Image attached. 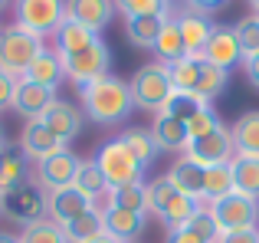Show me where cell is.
<instances>
[{
	"label": "cell",
	"mask_w": 259,
	"mask_h": 243,
	"mask_svg": "<svg viewBox=\"0 0 259 243\" xmlns=\"http://www.w3.org/2000/svg\"><path fill=\"white\" fill-rule=\"evenodd\" d=\"M230 171H233V187L246 197L259 200V158H246V154H233L230 161Z\"/></svg>",
	"instance_id": "cell-26"
},
{
	"label": "cell",
	"mask_w": 259,
	"mask_h": 243,
	"mask_svg": "<svg viewBox=\"0 0 259 243\" xmlns=\"http://www.w3.org/2000/svg\"><path fill=\"white\" fill-rule=\"evenodd\" d=\"M115 17V4L112 0H66V20L85 26L99 36Z\"/></svg>",
	"instance_id": "cell-14"
},
{
	"label": "cell",
	"mask_w": 259,
	"mask_h": 243,
	"mask_svg": "<svg viewBox=\"0 0 259 243\" xmlns=\"http://www.w3.org/2000/svg\"><path fill=\"white\" fill-rule=\"evenodd\" d=\"M79 165H82V158H76L69 148H63V151H56V154H50V158L36 161V184L43 187L46 194L63 191V187H72Z\"/></svg>",
	"instance_id": "cell-10"
},
{
	"label": "cell",
	"mask_w": 259,
	"mask_h": 243,
	"mask_svg": "<svg viewBox=\"0 0 259 243\" xmlns=\"http://www.w3.org/2000/svg\"><path fill=\"white\" fill-rule=\"evenodd\" d=\"M207 211L213 214V220H217V227H220V233L256 230V220H259V200L246 197V194H240V191H233V194H227V197L213 200Z\"/></svg>",
	"instance_id": "cell-7"
},
{
	"label": "cell",
	"mask_w": 259,
	"mask_h": 243,
	"mask_svg": "<svg viewBox=\"0 0 259 243\" xmlns=\"http://www.w3.org/2000/svg\"><path fill=\"white\" fill-rule=\"evenodd\" d=\"M115 10L125 13V20L132 17H171L174 7L171 0H112Z\"/></svg>",
	"instance_id": "cell-35"
},
{
	"label": "cell",
	"mask_w": 259,
	"mask_h": 243,
	"mask_svg": "<svg viewBox=\"0 0 259 243\" xmlns=\"http://www.w3.org/2000/svg\"><path fill=\"white\" fill-rule=\"evenodd\" d=\"M85 211H92V200H89L82 191H76V187H63V191L46 194V217L59 227H66L69 220L82 217Z\"/></svg>",
	"instance_id": "cell-15"
},
{
	"label": "cell",
	"mask_w": 259,
	"mask_h": 243,
	"mask_svg": "<svg viewBox=\"0 0 259 243\" xmlns=\"http://www.w3.org/2000/svg\"><path fill=\"white\" fill-rule=\"evenodd\" d=\"M151 135H154V141H158L161 151H187V145H190L187 125H184L181 118L164 115V112H158V115H154Z\"/></svg>",
	"instance_id": "cell-22"
},
{
	"label": "cell",
	"mask_w": 259,
	"mask_h": 243,
	"mask_svg": "<svg viewBox=\"0 0 259 243\" xmlns=\"http://www.w3.org/2000/svg\"><path fill=\"white\" fill-rule=\"evenodd\" d=\"M187 230H194L197 237H200L203 243H217V237H220V227H217V220H213V214L210 211H197L194 214V220L187 224Z\"/></svg>",
	"instance_id": "cell-41"
},
{
	"label": "cell",
	"mask_w": 259,
	"mask_h": 243,
	"mask_svg": "<svg viewBox=\"0 0 259 243\" xmlns=\"http://www.w3.org/2000/svg\"><path fill=\"white\" fill-rule=\"evenodd\" d=\"M4 214L26 227L39 224V220H46V191L39 184H33V181L13 187V191L4 194Z\"/></svg>",
	"instance_id": "cell-9"
},
{
	"label": "cell",
	"mask_w": 259,
	"mask_h": 243,
	"mask_svg": "<svg viewBox=\"0 0 259 243\" xmlns=\"http://www.w3.org/2000/svg\"><path fill=\"white\" fill-rule=\"evenodd\" d=\"M53 102H56V89H46V86L26 83V79H20V83H17V92H13V109H17L26 122L43 118L46 109H50Z\"/></svg>",
	"instance_id": "cell-17"
},
{
	"label": "cell",
	"mask_w": 259,
	"mask_h": 243,
	"mask_svg": "<svg viewBox=\"0 0 259 243\" xmlns=\"http://www.w3.org/2000/svg\"><path fill=\"white\" fill-rule=\"evenodd\" d=\"M154 53H158V63H177V59L187 56V46H184V36H181V26H177V13L164 20L158 33V43H154Z\"/></svg>",
	"instance_id": "cell-25"
},
{
	"label": "cell",
	"mask_w": 259,
	"mask_h": 243,
	"mask_svg": "<svg viewBox=\"0 0 259 243\" xmlns=\"http://www.w3.org/2000/svg\"><path fill=\"white\" fill-rule=\"evenodd\" d=\"M13 92H17V79L0 72V112L4 109H13Z\"/></svg>",
	"instance_id": "cell-42"
},
{
	"label": "cell",
	"mask_w": 259,
	"mask_h": 243,
	"mask_svg": "<svg viewBox=\"0 0 259 243\" xmlns=\"http://www.w3.org/2000/svg\"><path fill=\"white\" fill-rule=\"evenodd\" d=\"M43 53V39L33 36L30 30H23V26H7V30H0V72H7V76L13 79H23V72L30 69V63Z\"/></svg>",
	"instance_id": "cell-4"
},
{
	"label": "cell",
	"mask_w": 259,
	"mask_h": 243,
	"mask_svg": "<svg viewBox=\"0 0 259 243\" xmlns=\"http://www.w3.org/2000/svg\"><path fill=\"white\" fill-rule=\"evenodd\" d=\"M0 214H4V194H0Z\"/></svg>",
	"instance_id": "cell-50"
},
{
	"label": "cell",
	"mask_w": 259,
	"mask_h": 243,
	"mask_svg": "<svg viewBox=\"0 0 259 243\" xmlns=\"http://www.w3.org/2000/svg\"><path fill=\"white\" fill-rule=\"evenodd\" d=\"M246 4H249V7H253V10L259 13V0H246Z\"/></svg>",
	"instance_id": "cell-49"
},
{
	"label": "cell",
	"mask_w": 259,
	"mask_h": 243,
	"mask_svg": "<svg viewBox=\"0 0 259 243\" xmlns=\"http://www.w3.org/2000/svg\"><path fill=\"white\" fill-rule=\"evenodd\" d=\"M128 89H132L135 109L154 112V115H158V112L167 105V99L174 96V86H171V76H167V66L164 63H148V66H141V69L132 76Z\"/></svg>",
	"instance_id": "cell-3"
},
{
	"label": "cell",
	"mask_w": 259,
	"mask_h": 243,
	"mask_svg": "<svg viewBox=\"0 0 259 243\" xmlns=\"http://www.w3.org/2000/svg\"><path fill=\"white\" fill-rule=\"evenodd\" d=\"M164 243H203L200 237H197L194 230H187V227H181V230H171L167 233V240Z\"/></svg>",
	"instance_id": "cell-45"
},
{
	"label": "cell",
	"mask_w": 259,
	"mask_h": 243,
	"mask_svg": "<svg viewBox=\"0 0 259 243\" xmlns=\"http://www.w3.org/2000/svg\"><path fill=\"white\" fill-rule=\"evenodd\" d=\"M230 138H233L236 154L259 158V112H243L230 128Z\"/></svg>",
	"instance_id": "cell-24"
},
{
	"label": "cell",
	"mask_w": 259,
	"mask_h": 243,
	"mask_svg": "<svg viewBox=\"0 0 259 243\" xmlns=\"http://www.w3.org/2000/svg\"><path fill=\"white\" fill-rule=\"evenodd\" d=\"M217 243H259V230H240V233H220Z\"/></svg>",
	"instance_id": "cell-44"
},
{
	"label": "cell",
	"mask_w": 259,
	"mask_h": 243,
	"mask_svg": "<svg viewBox=\"0 0 259 243\" xmlns=\"http://www.w3.org/2000/svg\"><path fill=\"white\" fill-rule=\"evenodd\" d=\"M177 26H181V36H184V46H187V56L190 59H203V50H207V39L213 33V20L203 17V13H194V10H181L177 13Z\"/></svg>",
	"instance_id": "cell-18"
},
{
	"label": "cell",
	"mask_w": 259,
	"mask_h": 243,
	"mask_svg": "<svg viewBox=\"0 0 259 243\" xmlns=\"http://www.w3.org/2000/svg\"><path fill=\"white\" fill-rule=\"evenodd\" d=\"M4 7H7V0H0V10H4Z\"/></svg>",
	"instance_id": "cell-51"
},
{
	"label": "cell",
	"mask_w": 259,
	"mask_h": 243,
	"mask_svg": "<svg viewBox=\"0 0 259 243\" xmlns=\"http://www.w3.org/2000/svg\"><path fill=\"white\" fill-rule=\"evenodd\" d=\"M95 39L99 36H95L92 30H85V26L66 20V23L59 26V33H56V53L59 56H69V53H79V50H85V46H92Z\"/></svg>",
	"instance_id": "cell-31"
},
{
	"label": "cell",
	"mask_w": 259,
	"mask_h": 243,
	"mask_svg": "<svg viewBox=\"0 0 259 243\" xmlns=\"http://www.w3.org/2000/svg\"><path fill=\"white\" fill-rule=\"evenodd\" d=\"M92 243H118V240H115V237H108V233H102V237H95Z\"/></svg>",
	"instance_id": "cell-48"
},
{
	"label": "cell",
	"mask_w": 259,
	"mask_h": 243,
	"mask_svg": "<svg viewBox=\"0 0 259 243\" xmlns=\"http://www.w3.org/2000/svg\"><path fill=\"white\" fill-rule=\"evenodd\" d=\"M148 211L158 214L167 224V230H181L194 220V214L200 211V200L181 194L167 178H158L148 184Z\"/></svg>",
	"instance_id": "cell-2"
},
{
	"label": "cell",
	"mask_w": 259,
	"mask_h": 243,
	"mask_svg": "<svg viewBox=\"0 0 259 243\" xmlns=\"http://www.w3.org/2000/svg\"><path fill=\"white\" fill-rule=\"evenodd\" d=\"M121 141H125V148L135 154V161H138L141 168H151L154 161H158V154H161L154 135L145 132V128H128V132L121 135Z\"/></svg>",
	"instance_id": "cell-27"
},
{
	"label": "cell",
	"mask_w": 259,
	"mask_h": 243,
	"mask_svg": "<svg viewBox=\"0 0 259 243\" xmlns=\"http://www.w3.org/2000/svg\"><path fill=\"white\" fill-rule=\"evenodd\" d=\"M184 125H187V135H190V141H194V138H203V135L217 132V128H220V115H217L210 105H203V109L197 112L194 118H187Z\"/></svg>",
	"instance_id": "cell-40"
},
{
	"label": "cell",
	"mask_w": 259,
	"mask_h": 243,
	"mask_svg": "<svg viewBox=\"0 0 259 243\" xmlns=\"http://www.w3.org/2000/svg\"><path fill=\"white\" fill-rule=\"evenodd\" d=\"M187 4V10H194V13H217V10H223V7L230 4V0H184Z\"/></svg>",
	"instance_id": "cell-43"
},
{
	"label": "cell",
	"mask_w": 259,
	"mask_h": 243,
	"mask_svg": "<svg viewBox=\"0 0 259 243\" xmlns=\"http://www.w3.org/2000/svg\"><path fill=\"white\" fill-rule=\"evenodd\" d=\"M30 181V158L20 151V145L13 141H0V194L13 191V187Z\"/></svg>",
	"instance_id": "cell-19"
},
{
	"label": "cell",
	"mask_w": 259,
	"mask_h": 243,
	"mask_svg": "<svg viewBox=\"0 0 259 243\" xmlns=\"http://www.w3.org/2000/svg\"><path fill=\"white\" fill-rule=\"evenodd\" d=\"M184 154L194 158L197 165H203V168H213V165H230L233 154H236V148H233V138H230V128L220 125L217 132L203 135V138H194Z\"/></svg>",
	"instance_id": "cell-11"
},
{
	"label": "cell",
	"mask_w": 259,
	"mask_h": 243,
	"mask_svg": "<svg viewBox=\"0 0 259 243\" xmlns=\"http://www.w3.org/2000/svg\"><path fill=\"white\" fill-rule=\"evenodd\" d=\"M233 30H236V39H240L243 59L256 56V53H259V13H256V17H243Z\"/></svg>",
	"instance_id": "cell-39"
},
{
	"label": "cell",
	"mask_w": 259,
	"mask_h": 243,
	"mask_svg": "<svg viewBox=\"0 0 259 243\" xmlns=\"http://www.w3.org/2000/svg\"><path fill=\"white\" fill-rule=\"evenodd\" d=\"M233 171H230V165H213L203 171V200H220L227 197V194H233Z\"/></svg>",
	"instance_id": "cell-33"
},
{
	"label": "cell",
	"mask_w": 259,
	"mask_h": 243,
	"mask_svg": "<svg viewBox=\"0 0 259 243\" xmlns=\"http://www.w3.org/2000/svg\"><path fill=\"white\" fill-rule=\"evenodd\" d=\"M82 96V109L95 125H118L132 115L135 102H132V89L125 79L118 76H102L95 83H89L79 89Z\"/></svg>",
	"instance_id": "cell-1"
},
{
	"label": "cell",
	"mask_w": 259,
	"mask_h": 243,
	"mask_svg": "<svg viewBox=\"0 0 259 243\" xmlns=\"http://www.w3.org/2000/svg\"><path fill=\"white\" fill-rule=\"evenodd\" d=\"M203 63H213L227 72L243 63V50H240V39H236L233 26H223V23L213 26V33L207 39V50H203Z\"/></svg>",
	"instance_id": "cell-12"
},
{
	"label": "cell",
	"mask_w": 259,
	"mask_h": 243,
	"mask_svg": "<svg viewBox=\"0 0 259 243\" xmlns=\"http://www.w3.org/2000/svg\"><path fill=\"white\" fill-rule=\"evenodd\" d=\"M164 20L167 17H132V20H125V36L135 46H141V50H154Z\"/></svg>",
	"instance_id": "cell-28"
},
{
	"label": "cell",
	"mask_w": 259,
	"mask_h": 243,
	"mask_svg": "<svg viewBox=\"0 0 259 243\" xmlns=\"http://www.w3.org/2000/svg\"><path fill=\"white\" fill-rule=\"evenodd\" d=\"M203 171H207L203 165H197L194 158H187V154H184V158H177L174 165H171V171H167L164 178L171 181V184H174L181 194L197 197V200L203 204Z\"/></svg>",
	"instance_id": "cell-21"
},
{
	"label": "cell",
	"mask_w": 259,
	"mask_h": 243,
	"mask_svg": "<svg viewBox=\"0 0 259 243\" xmlns=\"http://www.w3.org/2000/svg\"><path fill=\"white\" fill-rule=\"evenodd\" d=\"M63 233H66V240L69 243H92L95 237H102L105 233V224H102V211H85L82 217H76V220H69V224L63 227Z\"/></svg>",
	"instance_id": "cell-29"
},
{
	"label": "cell",
	"mask_w": 259,
	"mask_h": 243,
	"mask_svg": "<svg viewBox=\"0 0 259 243\" xmlns=\"http://www.w3.org/2000/svg\"><path fill=\"white\" fill-rule=\"evenodd\" d=\"M243 69H246L249 86H256V89H259V53H256V56H246V59H243Z\"/></svg>",
	"instance_id": "cell-46"
},
{
	"label": "cell",
	"mask_w": 259,
	"mask_h": 243,
	"mask_svg": "<svg viewBox=\"0 0 259 243\" xmlns=\"http://www.w3.org/2000/svg\"><path fill=\"white\" fill-rule=\"evenodd\" d=\"M102 224H105L108 237H115L118 243H135L148 227V214H135V211H125V207L105 204L102 207Z\"/></svg>",
	"instance_id": "cell-13"
},
{
	"label": "cell",
	"mask_w": 259,
	"mask_h": 243,
	"mask_svg": "<svg viewBox=\"0 0 259 243\" xmlns=\"http://www.w3.org/2000/svg\"><path fill=\"white\" fill-rule=\"evenodd\" d=\"M0 243H20V237H13V233H7V230H0Z\"/></svg>",
	"instance_id": "cell-47"
},
{
	"label": "cell",
	"mask_w": 259,
	"mask_h": 243,
	"mask_svg": "<svg viewBox=\"0 0 259 243\" xmlns=\"http://www.w3.org/2000/svg\"><path fill=\"white\" fill-rule=\"evenodd\" d=\"M0 141H4V128H0Z\"/></svg>",
	"instance_id": "cell-52"
},
{
	"label": "cell",
	"mask_w": 259,
	"mask_h": 243,
	"mask_svg": "<svg viewBox=\"0 0 259 243\" xmlns=\"http://www.w3.org/2000/svg\"><path fill=\"white\" fill-rule=\"evenodd\" d=\"M95 165H99V171H102V178H105L108 191L125 187V184H138L141 171H145V168L135 161V154L125 148V141H121V138L105 141V145L99 148V154H95Z\"/></svg>",
	"instance_id": "cell-5"
},
{
	"label": "cell",
	"mask_w": 259,
	"mask_h": 243,
	"mask_svg": "<svg viewBox=\"0 0 259 243\" xmlns=\"http://www.w3.org/2000/svg\"><path fill=\"white\" fill-rule=\"evenodd\" d=\"M72 187H76V191H82L85 197L92 200V204H95V200H102V197H108V184H105V178H102L95 158H89V161H82V165H79Z\"/></svg>",
	"instance_id": "cell-30"
},
{
	"label": "cell",
	"mask_w": 259,
	"mask_h": 243,
	"mask_svg": "<svg viewBox=\"0 0 259 243\" xmlns=\"http://www.w3.org/2000/svg\"><path fill=\"white\" fill-rule=\"evenodd\" d=\"M59 59H63L66 76H69L72 83L82 89V86L95 83V79L108 76V66H112V50H108L102 39H95L92 46H85V50H79V53H69V56H59Z\"/></svg>",
	"instance_id": "cell-8"
},
{
	"label": "cell",
	"mask_w": 259,
	"mask_h": 243,
	"mask_svg": "<svg viewBox=\"0 0 259 243\" xmlns=\"http://www.w3.org/2000/svg\"><path fill=\"white\" fill-rule=\"evenodd\" d=\"M167 76H171L174 92H190L197 96V83H200V59H177V63H167Z\"/></svg>",
	"instance_id": "cell-32"
},
{
	"label": "cell",
	"mask_w": 259,
	"mask_h": 243,
	"mask_svg": "<svg viewBox=\"0 0 259 243\" xmlns=\"http://www.w3.org/2000/svg\"><path fill=\"white\" fill-rule=\"evenodd\" d=\"M82 109H76L72 102H66V99H56V102L46 109V115H43V125L50 128L53 135H56L63 145H69L72 138H79V132H82Z\"/></svg>",
	"instance_id": "cell-16"
},
{
	"label": "cell",
	"mask_w": 259,
	"mask_h": 243,
	"mask_svg": "<svg viewBox=\"0 0 259 243\" xmlns=\"http://www.w3.org/2000/svg\"><path fill=\"white\" fill-rule=\"evenodd\" d=\"M63 148L66 145L43 125V118H33V122H26V125H23V135H20V151H23L26 158L43 161V158H50V154L63 151Z\"/></svg>",
	"instance_id": "cell-20"
},
{
	"label": "cell",
	"mask_w": 259,
	"mask_h": 243,
	"mask_svg": "<svg viewBox=\"0 0 259 243\" xmlns=\"http://www.w3.org/2000/svg\"><path fill=\"white\" fill-rule=\"evenodd\" d=\"M20 243H69V240H66V233H63L59 224H53V220H39V224L23 227Z\"/></svg>",
	"instance_id": "cell-38"
},
{
	"label": "cell",
	"mask_w": 259,
	"mask_h": 243,
	"mask_svg": "<svg viewBox=\"0 0 259 243\" xmlns=\"http://www.w3.org/2000/svg\"><path fill=\"white\" fill-rule=\"evenodd\" d=\"M227 83H230V72H227V69H220V66L203 63V59H200V83H197V99H203V102L217 99L223 89H227Z\"/></svg>",
	"instance_id": "cell-36"
},
{
	"label": "cell",
	"mask_w": 259,
	"mask_h": 243,
	"mask_svg": "<svg viewBox=\"0 0 259 243\" xmlns=\"http://www.w3.org/2000/svg\"><path fill=\"white\" fill-rule=\"evenodd\" d=\"M17 26L30 30L33 36H56L66 23V0H17Z\"/></svg>",
	"instance_id": "cell-6"
},
{
	"label": "cell",
	"mask_w": 259,
	"mask_h": 243,
	"mask_svg": "<svg viewBox=\"0 0 259 243\" xmlns=\"http://www.w3.org/2000/svg\"><path fill=\"white\" fill-rule=\"evenodd\" d=\"M26 83H36V86H46V89H56L59 83L66 79V69H63V59H59V53H50L43 50L36 59L30 63V69L23 72Z\"/></svg>",
	"instance_id": "cell-23"
},
{
	"label": "cell",
	"mask_w": 259,
	"mask_h": 243,
	"mask_svg": "<svg viewBox=\"0 0 259 243\" xmlns=\"http://www.w3.org/2000/svg\"><path fill=\"white\" fill-rule=\"evenodd\" d=\"M108 204L112 207H125V211L135 214H148V184H125V187H115L108 191Z\"/></svg>",
	"instance_id": "cell-34"
},
{
	"label": "cell",
	"mask_w": 259,
	"mask_h": 243,
	"mask_svg": "<svg viewBox=\"0 0 259 243\" xmlns=\"http://www.w3.org/2000/svg\"><path fill=\"white\" fill-rule=\"evenodd\" d=\"M203 105H210V102H203V99L190 96V92H174V96L167 99V105H164L161 112H164V115H171V118H181V122H187V118H194L197 112L203 109Z\"/></svg>",
	"instance_id": "cell-37"
}]
</instances>
